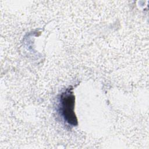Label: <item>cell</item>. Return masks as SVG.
Returning <instances> with one entry per match:
<instances>
[{"mask_svg": "<svg viewBox=\"0 0 149 149\" xmlns=\"http://www.w3.org/2000/svg\"><path fill=\"white\" fill-rule=\"evenodd\" d=\"M74 96L70 90L63 93L60 99V109L64 120L73 126L77 124V118L74 112Z\"/></svg>", "mask_w": 149, "mask_h": 149, "instance_id": "obj_1", "label": "cell"}]
</instances>
